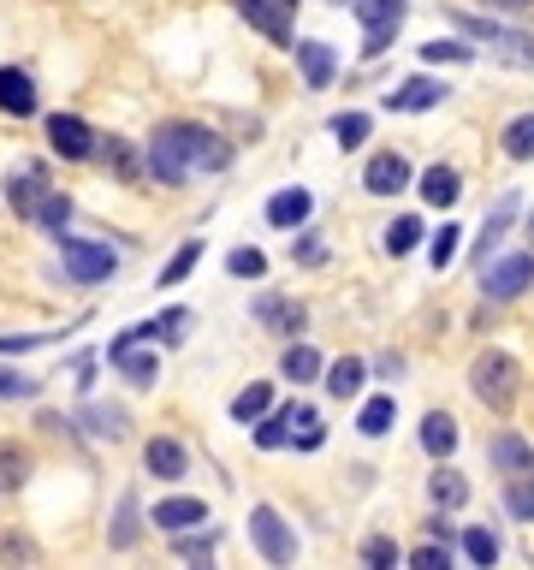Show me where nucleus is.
<instances>
[{
	"mask_svg": "<svg viewBox=\"0 0 534 570\" xmlns=\"http://www.w3.org/2000/svg\"><path fill=\"white\" fill-rule=\"evenodd\" d=\"M226 167H232V143L214 137L208 125H185V119L161 125L143 155V173L155 185H185L190 173H226Z\"/></svg>",
	"mask_w": 534,
	"mask_h": 570,
	"instance_id": "f257e3e1",
	"label": "nucleus"
},
{
	"mask_svg": "<svg viewBox=\"0 0 534 570\" xmlns=\"http://www.w3.org/2000/svg\"><path fill=\"white\" fill-rule=\"evenodd\" d=\"M321 440H327L321 410H309V404H285V410H274V422H262V428H256V446H262V452H279V446H303V452H315Z\"/></svg>",
	"mask_w": 534,
	"mask_h": 570,
	"instance_id": "f03ea898",
	"label": "nucleus"
},
{
	"mask_svg": "<svg viewBox=\"0 0 534 570\" xmlns=\"http://www.w3.org/2000/svg\"><path fill=\"white\" fill-rule=\"evenodd\" d=\"M469 387H475V398L487 404V410H511L517 392H523V369H517V357H505V351H481L475 369H469Z\"/></svg>",
	"mask_w": 534,
	"mask_h": 570,
	"instance_id": "7ed1b4c3",
	"label": "nucleus"
},
{
	"mask_svg": "<svg viewBox=\"0 0 534 570\" xmlns=\"http://www.w3.org/2000/svg\"><path fill=\"white\" fill-rule=\"evenodd\" d=\"M351 12L363 18V54L368 60H380L392 48V36L404 30V0H351Z\"/></svg>",
	"mask_w": 534,
	"mask_h": 570,
	"instance_id": "20e7f679",
	"label": "nucleus"
},
{
	"mask_svg": "<svg viewBox=\"0 0 534 570\" xmlns=\"http://www.w3.org/2000/svg\"><path fill=\"white\" fill-rule=\"evenodd\" d=\"M54 244H60V256H66V274H72L78 286H101V280H113V268H119V256H113L107 244H84V238H72V232H60Z\"/></svg>",
	"mask_w": 534,
	"mask_h": 570,
	"instance_id": "39448f33",
	"label": "nucleus"
},
{
	"mask_svg": "<svg viewBox=\"0 0 534 570\" xmlns=\"http://www.w3.org/2000/svg\"><path fill=\"white\" fill-rule=\"evenodd\" d=\"M250 541L262 547L267 565H291L297 559V535L285 529V517H279L274 505H256V511H250Z\"/></svg>",
	"mask_w": 534,
	"mask_h": 570,
	"instance_id": "423d86ee",
	"label": "nucleus"
},
{
	"mask_svg": "<svg viewBox=\"0 0 534 570\" xmlns=\"http://www.w3.org/2000/svg\"><path fill=\"white\" fill-rule=\"evenodd\" d=\"M457 24H463L469 36H481L493 60H505V66H517V72L534 66V36H523V30H499V24H481V18H457Z\"/></svg>",
	"mask_w": 534,
	"mask_h": 570,
	"instance_id": "0eeeda50",
	"label": "nucleus"
},
{
	"mask_svg": "<svg viewBox=\"0 0 534 570\" xmlns=\"http://www.w3.org/2000/svg\"><path fill=\"white\" fill-rule=\"evenodd\" d=\"M529 280H534V250H517V256H505V262H493V268H481V291H487L493 303L523 297Z\"/></svg>",
	"mask_w": 534,
	"mask_h": 570,
	"instance_id": "6e6552de",
	"label": "nucleus"
},
{
	"mask_svg": "<svg viewBox=\"0 0 534 570\" xmlns=\"http://www.w3.org/2000/svg\"><path fill=\"white\" fill-rule=\"evenodd\" d=\"M404 185H410V161H404L398 149H380V155L363 167V190H368V197H398Z\"/></svg>",
	"mask_w": 534,
	"mask_h": 570,
	"instance_id": "1a4fd4ad",
	"label": "nucleus"
},
{
	"mask_svg": "<svg viewBox=\"0 0 534 570\" xmlns=\"http://www.w3.org/2000/svg\"><path fill=\"white\" fill-rule=\"evenodd\" d=\"M232 7L244 12L256 30L274 36L279 48H291V7H297V0H232Z\"/></svg>",
	"mask_w": 534,
	"mask_h": 570,
	"instance_id": "9d476101",
	"label": "nucleus"
},
{
	"mask_svg": "<svg viewBox=\"0 0 534 570\" xmlns=\"http://www.w3.org/2000/svg\"><path fill=\"white\" fill-rule=\"evenodd\" d=\"M48 143H54L66 161H89V155H96V131H89L78 113H54V119H48Z\"/></svg>",
	"mask_w": 534,
	"mask_h": 570,
	"instance_id": "9b49d317",
	"label": "nucleus"
},
{
	"mask_svg": "<svg viewBox=\"0 0 534 570\" xmlns=\"http://www.w3.org/2000/svg\"><path fill=\"white\" fill-rule=\"evenodd\" d=\"M440 101H445V84H434V78H410V84H398V90H386L392 113H428V107H440Z\"/></svg>",
	"mask_w": 534,
	"mask_h": 570,
	"instance_id": "f8f14e48",
	"label": "nucleus"
},
{
	"mask_svg": "<svg viewBox=\"0 0 534 570\" xmlns=\"http://www.w3.org/2000/svg\"><path fill=\"white\" fill-rule=\"evenodd\" d=\"M107 357H113V369L131 380V387H155L161 363H155V357H143V351H137L131 339H113V345H107Z\"/></svg>",
	"mask_w": 534,
	"mask_h": 570,
	"instance_id": "ddd939ff",
	"label": "nucleus"
},
{
	"mask_svg": "<svg viewBox=\"0 0 534 570\" xmlns=\"http://www.w3.org/2000/svg\"><path fill=\"white\" fill-rule=\"evenodd\" d=\"M0 113H12V119H30V113H36V84H30V72L0 66Z\"/></svg>",
	"mask_w": 534,
	"mask_h": 570,
	"instance_id": "4468645a",
	"label": "nucleus"
},
{
	"mask_svg": "<svg viewBox=\"0 0 534 570\" xmlns=\"http://www.w3.org/2000/svg\"><path fill=\"white\" fill-rule=\"evenodd\" d=\"M256 321L267 327V333L297 339L303 333V303H291V297H256Z\"/></svg>",
	"mask_w": 534,
	"mask_h": 570,
	"instance_id": "2eb2a0df",
	"label": "nucleus"
},
{
	"mask_svg": "<svg viewBox=\"0 0 534 570\" xmlns=\"http://www.w3.org/2000/svg\"><path fill=\"white\" fill-rule=\"evenodd\" d=\"M291 48H297V66H303V78H309V90H327L333 72H339L333 48H327V42H291Z\"/></svg>",
	"mask_w": 534,
	"mask_h": 570,
	"instance_id": "dca6fc26",
	"label": "nucleus"
},
{
	"mask_svg": "<svg viewBox=\"0 0 534 570\" xmlns=\"http://www.w3.org/2000/svg\"><path fill=\"white\" fill-rule=\"evenodd\" d=\"M143 464H149V470H155L161 481H178V476H185V470H190V458H185V446H178V440H167V434H161V440H149V452H143Z\"/></svg>",
	"mask_w": 534,
	"mask_h": 570,
	"instance_id": "f3484780",
	"label": "nucleus"
},
{
	"mask_svg": "<svg viewBox=\"0 0 534 570\" xmlns=\"http://www.w3.org/2000/svg\"><path fill=\"white\" fill-rule=\"evenodd\" d=\"M428 499H434L440 511H463V505H469V481L457 470H434V476H428Z\"/></svg>",
	"mask_w": 534,
	"mask_h": 570,
	"instance_id": "a211bd4d",
	"label": "nucleus"
},
{
	"mask_svg": "<svg viewBox=\"0 0 534 570\" xmlns=\"http://www.w3.org/2000/svg\"><path fill=\"white\" fill-rule=\"evenodd\" d=\"M309 208H315L309 190H279V197L267 202V220H274V226H303V220H309Z\"/></svg>",
	"mask_w": 534,
	"mask_h": 570,
	"instance_id": "6ab92c4d",
	"label": "nucleus"
},
{
	"mask_svg": "<svg viewBox=\"0 0 534 570\" xmlns=\"http://www.w3.org/2000/svg\"><path fill=\"white\" fill-rule=\"evenodd\" d=\"M363 380H368V363H356V357H339L333 369H327V392H333V398L345 404V398H356V392H363Z\"/></svg>",
	"mask_w": 534,
	"mask_h": 570,
	"instance_id": "aec40b11",
	"label": "nucleus"
},
{
	"mask_svg": "<svg viewBox=\"0 0 534 570\" xmlns=\"http://www.w3.org/2000/svg\"><path fill=\"white\" fill-rule=\"evenodd\" d=\"M202 517H208V505H202V499H161L155 505V523L161 529H196Z\"/></svg>",
	"mask_w": 534,
	"mask_h": 570,
	"instance_id": "412c9836",
	"label": "nucleus"
},
{
	"mask_svg": "<svg viewBox=\"0 0 534 570\" xmlns=\"http://www.w3.org/2000/svg\"><path fill=\"white\" fill-rule=\"evenodd\" d=\"M422 197L434 202V208H452V202L463 197V179H457L452 167H428L422 173Z\"/></svg>",
	"mask_w": 534,
	"mask_h": 570,
	"instance_id": "4be33fe9",
	"label": "nucleus"
},
{
	"mask_svg": "<svg viewBox=\"0 0 534 570\" xmlns=\"http://www.w3.org/2000/svg\"><path fill=\"white\" fill-rule=\"evenodd\" d=\"M517 220V197H499V208H493V220H487V232L475 238V256H481V268H487V256L499 250V238H505V226Z\"/></svg>",
	"mask_w": 534,
	"mask_h": 570,
	"instance_id": "5701e85b",
	"label": "nucleus"
},
{
	"mask_svg": "<svg viewBox=\"0 0 534 570\" xmlns=\"http://www.w3.org/2000/svg\"><path fill=\"white\" fill-rule=\"evenodd\" d=\"M493 464H499L505 476H529L534 470V452L517 434H499V440H493Z\"/></svg>",
	"mask_w": 534,
	"mask_h": 570,
	"instance_id": "b1692460",
	"label": "nucleus"
},
{
	"mask_svg": "<svg viewBox=\"0 0 534 570\" xmlns=\"http://www.w3.org/2000/svg\"><path fill=\"white\" fill-rule=\"evenodd\" d=\"M7 202L18 214H36V202H42V167H24L18 179H7Z\"/></svg>",
	"mask_w": 534,
	"mask_h": 570,
	"instance_id": "393cba45",
	"label": "nucleus"
},
{
	"mask_svg": "<svg viewBox=\"0 0 534 570\" xmlns=\"http://www.w3.org/2000/svg\"><path fill=\"white\" fill-rule=\"evenodd\" d=\"M422 446L434 452V458H452V452H457V422H452L445 410H434V416L422 422Z\"/></svg>",
	"mask_w": 534,
	"mask_h": 570,
	"instance_id": "a878e982",
	"label": "nucleus"
},
{
	"mask_svg": "<svg viewBox=\"0 0 534 570\" xmlns=\"http://www.w3.org/2000/svg\"><path fill=\"white\" fill-rule=\"evenodd\" d=\"M36 220L48 226V238H60V232H66V220H72V197H66V190H42V202H36Z\"/></svg>",
	"mask_w": 534,
	"mask_h": 570,
	"instance_id": "bb28decb",
	"label": "nucleus"
},
{
	"mask_svg": "<svg viewBox=\"0 0 534 570\" xmlns=\"http://www.w3.org/2000/svg\"><path fill=\"white\" fill-rule=\"evenodd\" d=\"M84 428H89L96 440H119V434H125V410H119V404H89V410H84Z\"/></svg>",
	"mask_w": 534,
	"mask_h": 570,
	"instance_id": "cd10ccee",
	"label": "nucleus"
},
{
	"mask_svg": "<svg viewBox=\"0 0 534 570\" xmlns=\"http://www.w3.org/2000/svg\"><path fill=\"white\" fill-rule=\"evenodd\" d=\"M101 155L113 161V173H119L125 185H143V161H137V149L125 143V137H107V149H101Z\"/></svg>",
	"mask_w": 534,
	"mask_h": 570,
	"instance_id": "c85d7f7f",
	"label": "nucleus"
},
{
	"mask_svg": "<svg viewBox=\"0 0 534 570\" xmlns=\"http://www.w3.org/2000/svg\"><path fill=\"white\" fill-rule=\"evenodd\" d=\"M505 155H511V161H534V113H517V119L505 125Z\"/></svg>",
	"mask_w": 534,
	"mask_h": 570,
	"instance_id": "c756f323",
	"label": "nucleus"
},
{
	"mask_svg": "<svg viewBox=\"0 0 534 570\" xmlns=\"http://www.w3.org/2000/svg\"><path fill=\"white\" fill-rule=\"evenodd\" d=\"M392 422H398V404H392V398H368V404H363V416H356V428H363L368 440H380Z\"/></svg>",
	"mask_w": 534,
	"mask_h": 570,
	"instance_id": "7c9ffc66",
	"label": "nucleus"
},
{
	"mask_svg": "<svg viewBox=\"0 0 534 570\" xmlns=\"http://www.w3.org/2000/svg\"><path fill=\"white\" fill-rule=\"evenodd\" d=\"M416 244H422V220H416V214H404V220L386 226V256H410Z\"/></svg>",
	"mask_w": 534,
	"mask_h": 570,
	"instance_id": "2f4dec72",
	"label": "nucleus"
},
{
	"mask_svg": "<svg viewBox=\"0 0 534 570\" xmlns=\"http://www.w3.org/2000/svg\"><path fill=\"white\" fill-rule=\"evenodd\" d=\"M267 404H274V392H267L262 387V380H256V387H244V392H238V398H232V422H256V416H267Z\"/></svg>",
	"mask_w": 534,
	"mask_h": 570,
	"instance_id": "473e14b6",
	"label": "nucleus"
},
{
	"mask_svg": "<svg viewBox=\"0 0 534 570\" xmlns=\"http://www.w3.org/2000/svg\"><path fill=\"white\" fill-rule=\"evenodd\" d=\"M24 476H30V452L24 446H0V493L24 487Z\"/></svg>",
	"mask_w": 534,
	"mask_h": 570,
	"instance_id": "72a5a7b5",
	"label": "nucleus"
},
{
	"mask_svg": "<svg viewBox=\"0 0 534 570\" xmlns=\"http://www.w3.org/2000/svg\"><path fill=\"white\" fill-rule=\"evenodd\" d=\"M315 375H321V357H315V345H291V351H285V380L309 387Z\"/></svg>",
	"mask_w": 534,
	"mask_h": 570,
	"instance_id": "f704fd0d",
	"label": "nucleus"
},
{
	"mask_svg": "<svg viewBox=\"0 0 534 570\" xmlns=\"http://www.w3.org/2000/svg\"><path fill=\"white\" fill-rule=\"evenodd\" d=\"M505 505H511V517L534 523V470H529V476H511V487H505Z\"/></svg>",
	"mask_w": 534,
	"mask_h": 570,
	"instance_id": "c9c22d12",
	"label": "nucleus"
},
{
	"mask_svg": "<svg viewBox=\"0 0 534 570\" xmlns=\"http://www.w3.org/2000/svg\"><path fill=\"white\" fill-rule=\"evenodd\" d=\"M196 262H202V244L190 238V244H178V250H173V262H167V268H161V286H178L190 268H196Z\"/></svg>",
	"mask_w": 534,
	"mask_h": 570,
	"instance_id": "e433bc0d",
	"label": "nucleus"
},
{
	"mask_svg": "<svg viewBox=\"0 0 534 570\" xmlns=\"http://www.w3.org/2000/svg\"><path fill=\"white\" fill-rule=\"evenodd\" d=\"M457 232H463V226H440L434 232V244H428V262H434V274H445L457 262Z\"/></svg>",
	"mask_w": 534,
	"mask_h": 570,
	"instance_id": "4c0bfd02",
	"label": "nucleus"
},
{
	"mask_svg": "<svg viewBox=\"0 0 534 570\" xmlns=\"http://www.w3.org/2000/svg\"><path fill=\"white\" fill-rule=\"evenodd\" d=\"M226 274H232V280H262L267 256H262V250H232V256H226Z\"/></svg>",
	"mask_w": 534,
	"mask_h": 570,
	"instance_id": "58836bf2",
	"label": "nucleus"
},
{
	"mask_svg": "<svg viewBox=\"0 0 534 570\" xmlns=\"http://www.w3.org/2000/svg\"><path fill=\"white\" fill-rule=\"evenodd\" d=\"M463 553H469L475 565H493V559H499V535H493V529H469V535H463Z\"/></svg>",
	"mask_w": 534,
	"mask_h": 570,
	"instance_id": "ea45409f",
	"label": "nucleus"
},
{
	"mask_svg": "<svg viewBox=\"0 0 534 570\" xmlns=\"http://www.w3.org/2000/svg\"><path fill=\"white\" fill-rule=\"evenodd\" d=\"M363 565L392 570V565H398V541H386V535H368V541H363Z\"/></svg>",
	"mask_w": 534,
	"mask_h": 570,
	"instance_id": "a19ab883",
	"label": "nucleus"
},
{
	"mask_svg": "<svg viewBox=\"0 0 534 570\" xmlns=\"http://www.w3.org/2000/svg\"><path fill=\"white\" fill-rule=\"evenodd\" d=\"M333 137H339V149H356L368 137V113H339L333 119Z\"/></svg>",
	"mask_w": 534,
	"mask_h": 570,
	"instance_id": "79ce46f5",
	"label": "nucleus"
},
{
	"mask_svg": "<svg viewBox=\"0 0 534 570\" xmlns=\"http://www.w3.org/2000/svg\"><path fill=\"white\" fill-rule=\"evenodd\" d=\"M185 327H190V309H167V315H155V339H167V345H178V339H185Z\"/></svg>",
	"mask_w": 534,
	"mask_h": 570,
	"instance_id": "37998d69",
	"label": "nucleus"
},
{
	"mask_svg": "<svg viewBox=\"0 0 534 570\" xmlns=\"http://www.w3.org/2000/svg\"><path fill=\"white\" fill-rule=\"evenodd\" d=\"M178 535V559H208L214 553V535H185V529H173Z\"/></svg>",
	"mask_w": 534,
	"mask_h": 570,
	"instance_id": "c03bdc74",
	"label": "nucleus"
},
{
	"mask_svg": "<svg viewBox=\"0 0 534 570\" xmlns=\"http://www.w3.org/2000/svg\"><path fill=\"white\" fill-rule=\"evenodd\" d=\"M422 60H434V66H440V60H475V48H469V42H428Z\"/></svg>",
	"mask_w": 534,
	"mask_h": 570,
	"instance_id": "a18cd8bd",
	"label": "nucleus"
},
{
	"mask_svg": "<svg viewBox=\"0 0 534 570\" xmlns=\"http://www.w3.org/2000/svg\"><path fill=\"white\" fill-rule=\"evenodd\" d=\"M131 541H137V505L125 499L119 505V529H113V547H131Z\"/></svg>",
	"mask_w": 534,
	"mask_h": 570,
	"instance_id": "49530a36",
	"label": "nucleus"
},
{
	"mask_svg": "<svg viewBox=\"0 0 534 570\" xmlns=\"http://www.w3.org/2000/svg\"><path fill=\"white\" fill-rule=\"evenodd\" d=\"M410 565H416V570H440V565H452V553H445V541H440V547L428 541V547H416Z\"/></svg>",
	"mask_w": 534,
	"mask_h": 570,
	"instance_id": "de8ad7c7",
	"label": "nucleus"
},
{
	"mask_svg": "<svg viewBox=\"0 0 534 570\" xmlns=\"http://www.w3.org/2000/svg\"><path fill=\"white\" fill-rule=\"evenodd\" d=\"M36 392V380H24V375H7L0 369V398H30Z\"/></svg>",
	"mask_w": 534,
	"mask_h": 570,
	"instance_id": "09e8293b",
	"label": "nucleus"
},
{
	"mask_svg": "<svg viewBox=\"0 0 534 570\" xmlns=\"http://www.w3.org/2000/svg\"><path fill=\"white\" fill-rule=\"evenodd\" d=\"M481 7H493V12H529L534 0H481Z\"/></svg>",
	"mask_w": 534,
	"mask_h": 570,
	"instance_id": "8fccbe9b",
	"label": "nucleus"
},
{
	"mask_svg": "<svg viewBox=\"0 0 534 570\" xmlns=\"http://www.w3.org/2000/svg\"><path fill=\"white\" fill-rule=\"evenodd\" d=\"M291 256H297V262H321V244H315V238H303V244L291 250Z\"/></svg>",
	"mask_w": 534,
	"mask_h": 570,
	"instance_id": "3c124183",
	"label": "nucleus"
},
{
	"mask_svg": "<svg viewBox=\"0 0 534 570\" xmlns=\"http://www.w3.org/2000/svg\"><path fill=\"white\" fill-rule=\"evenodd\" d=\"M529 232H534V220H529Z\"/></svg>",
	"mask_w": 534,
	"mask_h": 570,
	"instance_id": "603ef678",
	"label": "nucleus"
},
{
	"mask_svg": "<svg viewBox=\"0 0 534 570\" xmlns=\"http://www.w3.org/2000/svg\"><path fill=\"white\" fill-rule=\"evenodd\" d=\"M339 7H345V0H339Z\"/></svg>",
	"mask_w": 534,
	"mask_h": 570,
	"instance_id": "864d4df0",
	"label": "nucleus"
}]
</instances>
